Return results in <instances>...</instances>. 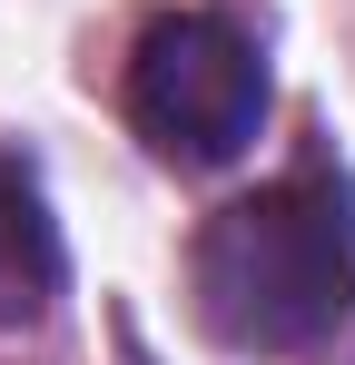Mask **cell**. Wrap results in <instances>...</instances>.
Returning a JSON list of instances; mask_svg holds the SVG:
<instances>
[{
	"label": "cell",
	"instance_id": "cell-2",
	"mask_svg": "<svg viewBox=\"0 0 355 365\" xmlns=\"http://www.w3.org/2000/svg\"><path fill=\"white\" fill-rule=\"evenodd\" d=\"M128 119L138 138L178 158V168H217L237 158L257 119H267V69H257V40L217 20V10H178V20H148L138 60H128Z\"/></svg>",
	"mask_w": 355,
	"mask_h": 365
},
{
	"label": "cell",
	"instance_id": "cell-1",
	"mask_svg": "<svg viewBox=\"0 0 355 365\" xmlns=\"http://www.w3.org/2000/svg\"><path fill=\"white\" fill-rule=\"evenodd\" d=\"M197 326L237 356H296L355 306V207L326 178H277L207 217L187 257Z\"/></svg>",
	"mask_w": 355,
	"mask_h": 365
},
{
	"label": "cell",
	"instance_id": "cell-3",
	"mask_svg": "<svg viewBox=\"0 0 355 365\" xmlns=\"http://www.w3.org/2000/svg\"><path fill=\"white\" fill-rule=\"evenodd\" d=\"M50 297H59V227L40 187L0 158V326H30Z\"/></svg>",
	"mask_w": 355,
	"mask_h": 365
}]
</instances>
